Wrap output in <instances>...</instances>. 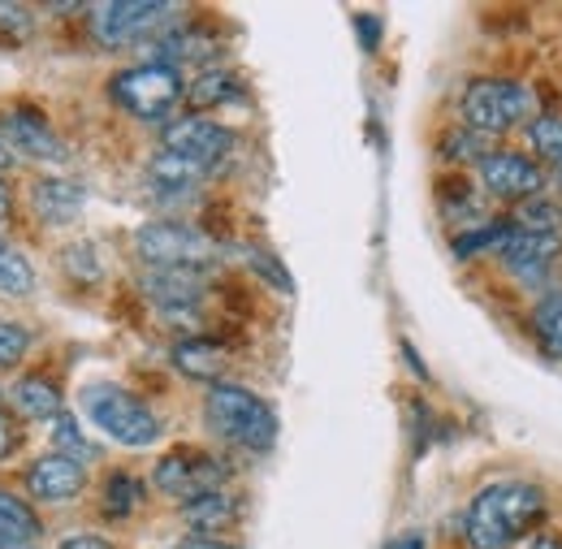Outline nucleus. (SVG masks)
<instances>
[{
    "instance_id": "1",
    "label": "nucleus",
    "mask_w": 562,
    "mask_h": 549,
    "mask_svg": "<svg viewBox=\"0 0 562 549\" xmlns=\"http://www.w3.org/2000/svg\"><path fill=\"white\" fill-rule=\"evenodd\" d=\"M550 515L546 489L528 481H497L468 506V549H515Z\"/></svg>"
},
{
    "instance_id": "2",
    "label": "nucleus",
    "mask_w": 562,
    "mask_h": 549,
    "mask_svg": "<svg viewBox=\"0 0 562 549\" xmlns=\"http://www.w3.org/2000/svg\"><path fill=\"white\" fill-rule=\"evenodd\" d=\"M204 415H209V428L221 441L243 446L251 455H265L278 441V412L243 385H221L216 381L209 399H204Z\"/></svg>"
},
{
    "instance_id": "3",
    "label": "nucleus",
    "mask_w": 562,
    "mask_h": 549,
    "mask_svg": "<svg viewBox=\"0 0 562 549\" xmlns=\"http://www.w3.org/2000/svg\"><path fill=\"white\" fill-rule=\"evenodd\" d=\"M82 412H87V419L104 437H113L117 446L143 450V446L160 441V419H156V412L143 399H135L131 390H122V385H87L82 390Z\"/></svg>"
},
{
    "instance_id": "4",
    "label": "nucleus",
    "mask_w": 562,
    "mask_h": 549,
    "mask_svg": "<svg viewBox=\"0 0 562 549\" xmlns=\"http://www.w3.org/2000/svg\"><path fill=\"white\" fill-rule=\"evenodd\" d=\"M463 117L476 135H506L532 117V96L510 78H476L463 91Z\"/></svg>"
},
{
    "instance_id": "5",
    "label": "nucleus",
    "mask_w": 562,
    "mask_h": 549,
    "mask_svg": "<svg viewBox=\"0 0 562 549\" xmlns=\"http://www.w3.org/2000/svg\"><path fill=\"white\" fill-rule=\"evenodd\" d=\"M135 251L147 269H191L204 273L216 260V243L182 221H151L135 234Z\"/></svg>"
},
{
    "instance_id": "6",
    "label": "nucleus",
    "mask_w": 562,
    "mask_h": 549,
    "mask_svg": "<svg viewBox=\"0 0 562 549\" xmlns=\"http://www.w3.org/2000/svg\"><path fill=\"white\" fill-rule=\"evenodd\" d=\"M109 96L117 109H126L131 117L139 122H160L178 109L182 100V78L173 66H135L122 69L113 82H109Z\"/></svg>"
},
{
    "instance_id": "7",
    "label": "nucleus",
    "mask_w": 562,
    "mask_h": 549,
    "mask_svg": "<svg viewBox=\"0 0 562 549\" xmlns=\"http://www.w3.org/2000/svg\"><path fill=\"white\" fill-rule=\"evenodd\" d=\"M169 18V4H147V0H117V4H95L91 9V35L104 48H131L160 31Z\"/></svg>"
},
{
    "instance_id": "8",
    "label": "nucleus",
    "mask_w": 562,
    "mask_h": 549,
    "mask_svg": "<svg viewBox=\"0 0 562 549\" xmlns=\"http://www.w3.org/2000/svg\"><path fill=\"white\" fill-rule=\"evenodd\" d=\"M151 481H156L160 493H169V497H178V502H191V497L216 493V489L225 484V463L204 455V450H169V455L156 463Z\"/></svg>"
},
{
    "instance_id": "9",
    "label": "nucleus",
    "mask_w": 562,
    "mask_h": 549,
    "mask_svg": "<svg viewBox=\"0 0 562 549\" xmlns=\"http://www.w3.org/2000/svg\"><path fill=\"white\" fill-rule=\"evenodd\" d=\"M160 143H165V152L187 156V160L212 169V165H221V160L229 156L234 135H229L225 126L209 122V117H182V122H169V126L160 131Z\"/></svg>"
},
{
    "instance_id": "10",
    "label": "nucleus",
    "mask_w": 562,
    "mask_h": 549,
    "mask_svg": "<svg viewBox=\"0 0 562 549\" xmlns=\"http://www.w3.org/2000/svg\"><path fill=\"white\" fill-rule=\"evenodd\" d=\"M481 182L490 187L497 200H528V195L541 191L546 173L524 152H485L481 156Z\"/></svg>"
},
{
    "instance_id": "11",
    "label": "nucleus",
    "mask_w": 562,
    "mask_h": 549,
    "mask_svg": "<svg viewBox=\"0 0 562 549\" xmlns=\"http://www.w3.org/2000/svg\"><path fill=\"white\" fill-rule=\"evenodd\" d=\"M0 135H4V147H18V152H26L35 160H61L66 156V143L57 138L53 122L44 113L26 109V104L0 113Z\"/></svg>"
},
{
    "instance_id": "12",
    "label": "nucleus",
    "mask_w": 562,
    "mask_h": 549,
    "mask_svg": "<svg viewBox=\"0 0 562 549\" xmlns=\"http://www.w3.org/2000/svg\"><path fill=\"white\" fill-rule=\"evenodd\" d=\"M502 265L519 277H537L541 269H550L562 256V234H528V229H510L502 243Z\"/></svg>"
},
{
    "instance_id": "13",
    "label": "nucleus",
    "mask_w": 562,
    "mask_h": 549,
    "mask_svg": "<svg viewBox=\"0 0 562 549\" xmlns=\"http://www.w3.org/2000/svg\"><path fill=\"white\" fill-rule=\"evenodd\" d=\"M82 484H87V468L66 459V455H44L26 468V489L40 502H70L82 493Z\"/></svg>"
},
{
    "instance_id": "14",
    "label": "nucleus",
    "mask_w": 562,
    "mask_h": 549,
    "mask_svg": "<svg viewBox=\"0 0 562 549\" xmlns=\"http://www.w3.org/2000/svg\"><path fill=\"white\" fill-rule=\"evenodd\" d=\"M143 294L156 307H165V312L200 307V299H204V273H191V269H147L143 273Z\"/></svg>"
},
{
    "instance_id": "15",
    "label": "nucleus",
    "mask_w": 562,
    "mask_h": 549,
    "mask_svg": "<svg viewBox=\"0 0 562 549\" xmlns=\"http://www.w3.org/2000/svg\"><path fill=\"white\" fill-rule=\"evenodd\" d=\"M182 519L191 528V537H225L238 519V502L229 493H200L191 502H182Z\"/></svg>"
},
{
    "instance_id": "16",
    "label": "nucleus",
    "mask_w": 562,
    "mask_h": 549,
    "mask_svg": "<svg viewBox=\"0 0 562 549\" xmlns=\"http://www.w3.org/2000/svg\"><path fill=\"white\" fill-rule=\"evenodd\" d=\"M31 204L35 212L44 216V221H53V225H70L78 221V212L87 204V191L70 182V178H40L35 187H31Z\"/></svg>"
},
{
    "instance_id": "17",
    "label": "nucleus",
    "mask_w": 562,
    "mask_h": 549,
    "mask_svg": "<svg viewBox=\"0 0 562 549\" xmlns=\"http://www.w3.org/2000/svg\"><path fill=\"white\" fill-rule=\"evenodd\" d=\"M40 546H44V528H40L35 511L22 497H13V493L0 489V549H40Z\"/></svg>"
},
{
    "instance_id": "18",
    "label": "nucleus",
    "mask_w": 562,
    "mask_h": 549,
    "mask_svg": "<svg viewBox=\"0 0 562 549\" xmlns=\"http://www.w3.org/2000/svg\"><path fill=\"white\" fill-rule=\"evenodd\" d=\"M204 173H209L204 165H195V160H187V156H173V152H165V147L151 156V169H147V178H151V187H156L160 195H187V191L200 187Z\"/></svg>"
},
{
    "instance_id": "19",
    "label": "nucleus",
    "mask_w": 562,
    "mask_h": 549,
    "mask_svg": "<svg viewBox=\"0 0 562 549\" xmlns=\"http://www.w3.org/2000/svg\"><path fill=\"white\" fill-rule=\"evenodd\" d=\"M13 407L26 419H61L66 415V399L48 377H22L13 385Z\"/></svg>"
},
{
    "instance_id": "20",
    "label": "nucleus",
    "mask_w": 562,
    "mask_h": 549,
    "mask_svg": "<svg viewBox=\"0 0 562 549\" xmlns=\"http://www.w3.org/2000/svg\"><path fill=\"white\" fill-rule=\"evenodd\" d=\"M173 368L182 377H195V381H216L225 372V355L209 338H187V343L173 346Z\"/></svg>"
},
{
    "instance_id": "21",
    "label": "nucleus",
    "mask_w": 562,
    "mask_h": 549,
    "mask_svg": "<svg viewBox=\"0 0 562 549\" xmlns=\"http://www.w3.org/2000/svg\"><path fill=\"white\" fill-rule=\"evenodd\" d=\"M243 96H247V87H243V78L229 74V69H209V74H200V78L187 87V100H191L195 109L234 104V100H243Z\"/></svg>"
},
{
    "instance_id": "22",
    "label": "nucleus",
    "mask_w": 562,
    "mask_h": 549,
    "mask_svg": "<svg viewBox=\"0 0 562 549\" xmlns=\"http://www.w3.org/2000/svg\"><path fill=\"white\" fill-rule=\"evenodd\" d=\"M156 53L165 61H212L216 57V44H212L209 35H200L195 26H173L169 35H160Z\"/></svg>"
},
{
    "instance_id": "23",
    "label": "nucleus",
    "mask_w": 562,
    "mask_h": 549,
    "mask_svg": "<svg viewBox=\"0 0 562 549\" xmlns=\"http://www.w3.org/2000/svg\"><path fill=\"white\" fill-rule=\"evenodd\" d=\"M532 334L550 359H562V294H546L532 312Z\"/></svg>"
},
{
    "instance_id": "24",
    "label": "nucleus",
    "mask_w": 562,
    "mask_h": 549,
    "mask_svg": "<svg viewBox=\"0 0 562 549\" xmlns=\"http://www.w3.org/2000/svg\"><path fill=\"white\" fill-rule=\"evenodd\" d=\"M139 502H143V489L131 472H113L104 481V515L109 519H131L139 511Z\"/></svg>"
},
{
    "instance_id": "25",
    "label": "nucleus",
    "mask_w": 562,
    "mask_h": 549,
    "mask_svg": "<svg viewBox=\"0 0 562 549\" xmlns=\"http://www.w3.org/2000/svg\"><path fill=\"white\" fill-rule=\"evenodd\" d=\"M31 285H35L31 260L9 243H0V294H31Z\"/></svg>"
},
{
    "instance_id": "26",
    "label": "nucleus",
    "mask_w": 562,
    "mask_h": 549,
    "mask_svg": "<svg viewBox=\"0 0 562 549\" xmlns=\"http://www.w3.org/2000/svg\"><path fill=\"white\" fill-rule=\"evenodd\" d=\"M528 143H532V152H537L546 165L562 169V122L559 117H537V122L528 126Z\"/></svg>"
},
{
    "instance_id": "27",
    "label": "nucleus",
    "mask_w": 562,
    "mask_h": 549,
    "mask_svg": "<svg viewBox=\"0 0 562 549\" xmlns=\"http://www.w3.org/2000/svg\"><path fill=\"white\" fill-rule=\"evenodd\" d=\"M519 229H528V234H562V208L554 200H528L519 208Z\"/></svg>"
},
{
    "instance_id": "28",
    "label": "nucleus",
    "mask_w": 562,
    "mask_h": 549,
    "mask_svg": "<svg viewBox=\"0 0 562 549\" xmlns=\"http://www.w3.org/2000/svg\"><path fill=\"white\" fill-rule=\"evenodd\" d=\"M53 441H57V455H66L74 463H91L95 459V446H87V437L78 433V424H74L70 415H61L53 424Z\"/></svg>"
},
{
    "instance_id": "29",
    "label": "nucleus",
    "mask_w": 562,
    "mask_h": 549,
    "mask_svg": "<svg viewBox=\"0 0 562 549\" xmlns=\"http://www.w3.org/2000/svg\"><path fill=\"white\" fill-rule=\"evenodd\" d=\"M31 31H35V22H31L26 4H0V40L22 44V40H31Z\"/></svg>"
},
{
    "instance_id": "30",
    "label": "nucleus",
    "mask_w": 562,
    "mask_h": 549,
    "mask_svg": "<svg viewBox=\"0 0 562 549\" xmlns=\"http://www.w3.org/2000/svg\"><path fill=\"white\" fill-rule=\"evenodd\" d=\"M26 346H31V334H26L22 325L0 321V368H13V363L26 355Z\"/></svg>"
},
{
    "instance_id": "31",
    "label": "nucleus",
    "mask_w": 562,
    "mask_h": 549,
    "mask_svg": "<svg viewBox=\"0 0 562 549\" xmlns=\"http://www.w3.org/2000/svg\"><path fill=\"white\" fill-rule=\"evenodd\" d=\"M18 446H22V424H18L13 415L0 407V459H9Z\"/></svg>"
},
{
    "instance_id": "32",
    "label": "nucleus",
    "mask_w": 562,
    "mask_h": 549,
    "mask_svg": "<svg viewBox=\"0 0 562 549\" xmlns=\"http://www.w3.org/2000/svg\"><path fill=\"white\" fill-rule=\"evenodd\" d=\"M61 549H117L113 541H104V537H91V533H82V537H70Z\"/></svg>"
},
{
    "instance_id": "33",
    "label": "nucleus",
    "mask_w": 562,
    "mask_h": 549,
    "mask_svg": "<svg viewBox=\"0 0 562 549\" xmlns=\"http://www.w3.org/2000/svg\"><path fill=\"white\" fill-rule=\"evenodd\" d=\"M182 549H234V546H229L225 537H187Z\"/></svg>"
},
{
    "instance_id": "34",
    "label": "nucleus",
    "mask_w": 562,
    "mask_h": 549,
    "mask_svg": "<svg viewBox=\"0 0 562 549\" xmlns=\"http://www.w3.org/2000/svg\"><path fill=\"white\" fill-rule=\"evenodd\" d=\"M9 221V187H4V178H0V225Z\"/></svg>"
},
{
    "instance_id": "35",
    "label": "nucleus",
    "mask_w": 562,
    "mask_h": 549,
    "mask_svg": "<svg viewBox=\"0 0 562 549\" xmlns=\"http://www.w3.org/2000/svg\"><path fill=\"white\" fill-rule=\"evenodd\" d=\"M532 549H562V541H554V537H541V541H532Z\"/></svg>"
},
{
    "instance_id": "36",
    "label": "nucleus",
    "mask_w": 562,
    "mask_h": 549,
    "mask_svg": "<svg viewBox=\"0 0 562 549\" xmlns=\"http://www.w3.org/2000/svg\"><path fill=\"white\" fill-rule=\"evenodd\" d=\"M390 549H420V537H407V541H394Z\"/></svg>"
},
{
    "instance_id": "37",
    "label": "nucleus",
    "mask_w": 562,
    "mask_h": 549,
    "mask_svg": "<svg viewBox=\"0 0 562 549\" xmlns=\"http://www.w3.org/2000/svg\"><path fill=\"white\" fill-rule=\"evenodd\" d=\"M4 165H9V147L0 143V169H4Z\"/></svg>"
},
{
    "instance_id": "38",
    "label": "nucleus",
    "mask_w": 562,
    "mask_h": 549,
    "mask_svg": "<svg viewBox=\"0 0 562 549\" xmlns=\"http://www.w3.org/2000/svg\"><path fill=\"white\" fill-rule=\"evenodd\" d=\"M559 178H562V169H559Z\"/></svg>"
}]
</instances>
